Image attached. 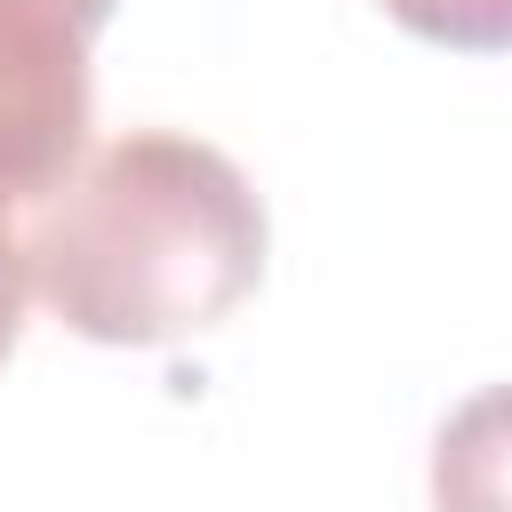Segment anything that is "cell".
Returning a JSON list of instances; mask_svg holds the SVG:
<instances>
[{
  "label": "cell",
  "mask_w": 512,
  "mask_h": 512,
  "mask_svg": "<svg viewBox=\"0 0 512 512\" xmlns=\"http://www.w3.org/2000/svg\"><path fill=\"white\" fill-rule=\"evenodd\" d=\"M432 496L440 504H472V512H504L512 504V384L472 392L440 440H432Z\"/></svg>",
  "instance_id": "cell-3"
},
{
  "label": "cell",
  "mask_w": 512,
  "mask_h": 512,
  "mask_svg": "<svg viewBox=\"0 0 512 512\" xmlns=\"http://www.w3.org/2000/svg\"><path fill=\"white\" fill-rule=\"evenodd\" d=\"M40 288H32V248H24V232H16V216L0 208V360L16 352V336H24V304H32Z\"/></svg>",
  "instance_id": "cell-5"
},
{
  "label": "cell",
  "mask_w": 512,
  "mask_h": 512,
  "mask_svg": "<svg viewBox=\"0 0 512 512\" xmlns=\"http://www.w3.org/2000/svg\"><path fill=\"white\" fill-rule=\"evenodd\" d=\"M32 288L88 344H184L240 312L264 280V200L232 152L128 128L96 144L32 208Z\"/></svg>",
  "instance_id": "cell-1"
},
{
  "label": "cell",
  "mask_w": 512,
  "mask_h": 512,
  "mask_svg": "<svg viewBox=\"0 0 512 512\" xmlns=\"http://www.w3.org/2000/svg\"><path fill=\"white\" fill-rule=\"evenodd\" d=\"M112 0H0V208H40L88 160V48Z\"/></svg>",
  "instance_id": "cell-2"
},
{
  "label": "cell",
  "mask_w": 512,
  "mask_h": 512,
  "mask_svg": "<svg viewBox=\"0 0 512 512\" xmlns=\"http://www.w3.org/2000/svg\"><path fill=\"white\" fill-rule=\"evenodd\" d=\"M376 8L432 48H464V56L512 48V0H376Z\"/></svg>",
  "instance_id": "cell-4"
}]
</instances>
